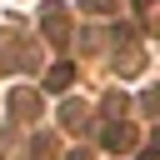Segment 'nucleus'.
<instances>
[{
	"mask_svg": "<svg viewBox=\"0 0 160 160\" xmlns=\"http://www.w3.org/2000/svg\"><path fill=\"white\" fill-rule=\"evenodd\" d=\"M105 145H110V150L130 145V130H125V125H110V130H105Z\"/></svg>",
	"mask_w": 160,
	"mask_h": 160,
	"instance_id": "f03ea898",
	"label": "nucleus"
},
{
	"mask_svg": "<svg viewBox=\"0 0 160 160\" xmlns=\"http://www.w3.org/2000/svg\"><path fill=\"white\" fill-rule=\"evenodd\" d=\"M70 75H75L70 65H55V70L45 75V85H50V90H65V85H70Z\"/></svg>",
	"mask_w": 160,
	"mask_h": 160,
	"instance_id": "f257e3e1",
	"label": "nucleus"
}]
</instances>
